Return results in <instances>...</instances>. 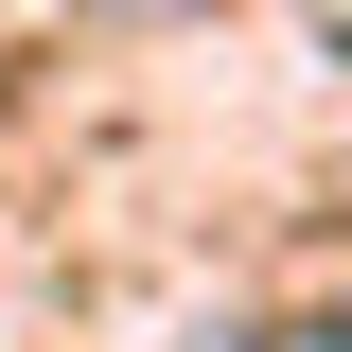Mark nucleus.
<instances>
[{
  "label": "nucleus",
  "instance_id": "nucleus-1",
  "mask_svg": "<svg viewBox=\"0 0 352 352\" xmlns=\"http://www.w3.org/2000/svg\"><path fill=\"white\" fill-rule=\"evenodd\" d=\"M264 352H352V300H317V317H282Z\"/></svg>",
  "mask_w": 352,
  "mask_h": 352
},
{
  "label": "nucleus",
  "instance_id": "nucleus-2",
  "mask_svg": "<svg viewBox=\"0 0 352 352\" xmlns=\"http://www.w3.org/2000/svg\"><path fill=\"white\" fill-rule=\"evenodd\" d=\"M300 18H317V36H335V53H352V0H300Z\"/></svg>",
  "mask_w": 352,
  "mask_h": 352
},
{
  "label": "nucleus",
  "instance_id": "nucleus-3",
  "mask_svg": "<svg viewBox=\"0 0 352 352\" xmlns=\"http://www.w3.org/2000/svg\"><path fill=\"white\" fill-rule=\"evenodd\" d=\"M124 18H159V0H124Z\"/></svg>",
  "mask_w": 352,
  "mask_h": 352
}]
</instances>
